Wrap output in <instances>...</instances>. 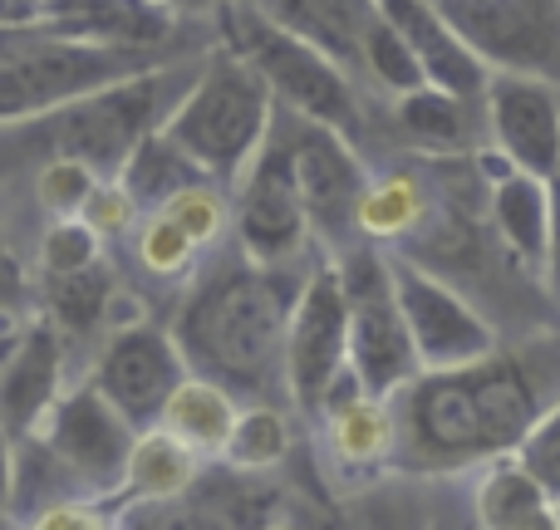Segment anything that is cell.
I'll return each instance as SVG.
<instances>
[{
    "mask_svg": "<svg viewBox=\"0 0 560 530\" xmlns=\"http://www.w3.org/2000/svg\"><path fill=\"white\" fill-rule=\"evenodd\" d=\"M256 5L290 35L325 49L335 64H345L364 84V35L369 20L378 15L374 0H256Z\"/></svg>",
    "mask_w": 560,
    "mask_h": 530,
    "instance_id": "25",
    "label": "cell"
},
{
    "mask_svg": "<svg viewBox=\"0 0 560 530\" xmlns=\"http://www.w3.org/2000/svg\"><path fill=\"white\" fill-rule=\"evenodd\" d=\"M25 319H30V309H25V315H0V368H5L10 349H15L20 329H25Z\"/></svg>",
    "mask_w": 560,
    "mask_h": 530,
    "instance_id": "42",
    "label": "cell"
},
{
    "mask_svg": "<svg viewBox=\"0 0 560 530\" xmlns=\"http://www.w3.org/2000/svg\"><path fill=\"white\" fill-rule=\"evenodd\" d=\"M541 285H546V295H551V305L560 309V173L551 177V242H546Z\"/></svg>",
    "mask_w": 560,
    "mask_h": 530,
    "instance_id": "39",
    "label": "cell"
},
{
    "mask_svg": "<svg viewBox=\"0 0 560 530\" xmlns=\"http://www.w3.org/2000/svg\"><path fill=\"white\" fill-rule=\"evenodd\" d=\"M25 309H35V280L0 232V315H25Z\"/></svg>",
    "mask_w": 560,
    "mask_h": 530,
    "instance_id": "38",
    "label": "cell"
},
{
    "mask_svg": "<svg viewBox=\"0 0 560 530\" xmlns=\"http://www.w3.org/2000/svg\"><path fill=\"white\" fill-rule=\"evenodd\" d=\"M232 242L252 261L276 266V270H305L315 256H325L315 242L305 202H300L295 182L285 173V153H280L276 133L266 138L256 163L232 187Z\"/></svg>",
    "mask_w": 560,
    "mask_h": 530,
    "instance_id": "12",
    "label": "cell"
},
{
    "mask_svg": "<svg viewBox=\"0 0 560 530\" xmlns=\"http://www.w3.org/2000/svg\"><path fill=\"white\" fill-rule=\"evenodd\" d=\"M325 462L345 482H369V476L398 472V413L394 398L369 393L354 374H339L335 388L325 393L319 413L310 417Z\"/></svg>",
    "mask_w": 560,
    "mask_h": 530,
    "instance_id": "15",
    "label": "cell"
},
{
    "mask_svg": "<svg viewBox=\"0 0 560 530\" xmlns=\"http://www.w3.org/2000/svg\"><path fill=\"white\" fill-rule=\"evenodd\" d=\"M290 447H295V408L290 403H242L236 427L217 462L236 476H266V472H276V467H285Z\"/></svg>",
    "mask_w": 560,
    "mask_h": 530,
    "instance_id": "28",
    "label": "cell"
},
{
    "mask_svg": "<svg viewBox=\"0 0 560 530\" xmlns=\"http://www.w3.org/2000/svg\"><path fill=\"white\" fill-rule=\"evenodd\" d=\"M388 270H394L398 305L408 319V339H413L418 368H463L477 358L497 354V329L443 270L423 266L408 251H388Z\"/></svg>",
    "mask_w": 560,
    "mask_h": 530,
    "instance_id": "11",
    "label": "cell"
},
{
    "mask_svg": "<svg viewBox=\"0 0 560 530\" xmlns=\"http://www.w3.org/2000/svg\"><path fill=\"white\" fill-rule=\"evenodd\" d=\"M128 251H133V266L143 275H153L158 285H177V290L197 275V266L207 256L167 212H143V222L128 236Z\"/></svg>",
    "mask_w": 560,
    "mask_h": 530,
    "instance_id": "30",
    "label": "cell"
},
{
    "mask_svg": "<svg viewBox=\"0 0 560 530\" xmlns=\"http://www.w3.org/2000/svg\"><path fill=\"white\" fill-rule=\"evenodd\" d=\"M15 452L20 437L0 423V521H15Z\"/></svg>",
    "mask_w": 560,
    "mask_h": 530,
    "instance_id": "40",
    "label": "cell"
},
{
    "mask_svg": "<svg viewBox=\"0 0 560 530\" xmlns=\"http://www.w3.org/2000/svg\"><path fill=\"white\" fill-rule=\"evenodd\" d=\"M349 368V305L335 256H315L300 275L285 325V403L295 417H315L335 378Z\"/></svg>",
    "mask_w": 560,
    "mask_h": 530,
    "instance_id": "9",
    "label": "cell"
},
{
    "mask_svg": "<svg viewBox=\"0 0 560 530\" xmlns=\"http://www.w3.org/2000/svg\"><path fill=\"white\" fill-rule=\"evenodd\" d=\"M30 437L45 443V452L65 467V476L79 492L104 496L114 506L138 423L118 403H108L89 378H79V384H65V393L49 403V413L39 417V427Z\"/></svg>",
    "mask_w": 560,
    "mask_h": 530,
    "instance_id": "10",
    "label": "cell"
},
{
    "mask_svg": "<svg viewBox=\"0 0 560 530\" xmlns=\"http://www.w3.org/2000/svg\"><path fill=\"white\" fill-rule=\"evenodd\" d=\"M443 207L428 167H388V173H369V187L359 197V242L398 251L408 236L428 232Z\"/></svg>",
    "mask_w": 560,
    "mask_h": 530,
    "instance_id": "22",
    "label": "cell"
},
{
    "mask_svg": "<svg viewBox=\"0 0 560 530\" xmlns=\"http://www.w3.org/2000/svg\"><path fill=\"white\" fill-rule=\"evenodd\" d=\"M276 143L285 153V173L295 182L300 202L310 212L315 242L325 256L359 246V197L369 187V167L354 138L335 133L325 123H310L300 114L276 108Z\"/></svg>",
    "mask_w": 560,
    "mask_h": 530,
    "instance_id": "7",
    "label": "cell"
},
{
    "mask_svg": "<svg viewBox=\"0 0 560 530\" xmlns=\"http://www.w3.org/2000/svg\"><path fill=\"white\" fill-rule=\"evenodd\" d=\"M207 462L183 443L173 437L167 427H138L133 437V452H128V467H124V482L114 492V521L124 511H143V506H173L202 482Z\"/></svg>",
    "mask_w": 560,
    "mask_h": 530,
    "instance_id": "21",
    "label": "cell"
},
{
    "mask_svg": "<svg viewBox=\"0 0 560 530\" xmlns=\"http://www.w3.org/2000/svg\"><path fill=\"white\" fill-rule=\"evenodd\" d=\"M25 526H35V530H98V526H114V506H108L104 496L74 492V496H59V502L39 506Z\"/></svg>",
    "mask_w": 560,
    "mask_h": 530,
    "instance_id": "36",
    "label": "cell"
},
{
    "mask_svg": "<svg viewBox=\"0 0 560 530\" xmlns=\"http://www.w3.org/2000/svg\"><path fill=\"white\" fill-rule=\"evenodd\" d=\"M388 114H394V128L404 133V143L423 157H463L487 143L482 98H463L453 89L418 84L408 94L388 98Z\"/></svg>",
    "mask_w": 560,
    "mask_h": 530,
    "instance_id": "20",
    "label": "cell"
},
{
    "mask_svg": "<svg viewBox=\"0 0 560 530\" xmlns=\"http://www.w3.org/2000/svg\"><path fill=\"white\" fill-rule=\"evenodd\" d=\"M69 384V344L39 309H30L5 368H0V423L15 437H30Z\"/></svg>",
    "mask_w": 560,
    "mask_h": 530,
    "instance_id": "17",
    "label": "cell"
},
{
    "mask_svg": "<svg viewBox=\"0 0 560 530\" xmlns=\"http://www.w3.org/2000/svg\"><path fill=\"white\" fill-rule=\"evenodd\" d=\"M305 270H276L222 242L183 285L173 334L192 374L246 403H285V325Z\"/></svg>",
    "mask_w": 560,
    "mask_h": 530,
    "instance_id": "2",
    "label": "cell"
},
{
    "mask_svg": "<svg viewBox=\"0 0 560 530\" xmlns=\"http://www.w3.org/2000/svg\"><path fill=\"white\" fill-rule=\"evenodd\" d=\"M108 256V242L84 222V216H49L39 232V275H69Z\"/></svg>",
    "mask_w": 560,
    "mask_h": 530,
    "instance_id": "33",
    "label": "cell"
},
{
    "mask_svg": "<svg viewBox=\"0 0 560 530\" xmlns=\"http://www.w3.org/2000/svg\"><path fill=\"white\" fill-rule=\"evenodd\" d=\"M482 123L487 143L512 167L546 177V182L560 173V84L492 69L482 89Z\"/></svg>",
    "mask_w": 560,
    "mask_h": 530,
    "instance_id": "16",
    "label": "cell"
},
{
    "mask_svg": "<svg viewBox=\"0 0 560 530\" xmlns=\"http://www.w3.org/2000/svg\"><path fill=\"white\" fill-rule=\"evenodd\" d=\"M163 5H173L177 15H217L222 0H163Z\"/></svg>",
    "mask_w": 560,
    "mask_h": 530,
    "instance_id": "43",
    "label": "cell"
},
{
    "mask_svg": "<svg viewBox=\"0 0 560 530\" xmlns=\"http://www.w3.org/2000/svg\"><path fill=\"white\" fill-rule=\"evenodd\" d=\"M212 20H217V39L232 45L246 64H256V74L271 84L276 108L310 118V123H325L335 133L354 138V143L364 138L369 128L364 84L345 64H335L325 49L290 35L285 25H276L256 0H222Z\"/></svg>",
    "mask_w": 560,
    "mask_h": 530,
    "instance_id": "4",
    "label": "cell"
},
{
    "mask_svg": "<svg viewBox=\"0 0 560 530\" xmlns=\"http://www.w3.org/2000/svg\"><path fill=\"white\" fill-rule=\"evenodd\" d=\"M163 59H173V49L89 45V39L55 35L45 25H25L0 55V123H35V118L148 64H163Z\"/></svg>",
    "mask_w": 560,
    "mask_h": 530,
    "instance_id": "6",
    "label": "cell"
},
{
    "mask_svg": "<svg viewBox=\"0 0 560 530\" xmlns=\"http://www.w3.org/2000/svg\"><path fill=\"white\" fill-rule=\"evenodd\" d=\"M15 39V30H0V55H5V45Z\"/></svg>",
    "mask_w": 560,
    "mask_h": 530,
    "instance_id": "44",
    "label": "cell"
},
{
    "mask_svg": "<svg viewBox=\"0 0 560 530\" xmlns=\"http://www.w3.org/2000/svg\"><path fill=\"white\" fill-rule=\"evenodd\" d=\"M384 10V20L398 30V35L413 45L418 64H423L428 84L453 89L463 98H482L492 69L467 49V39L453 30V20L433 5V0H374Z\"/></svg>",
    "mask_w": 560,
    "mask_h": 530,
    "instance_id": "19",
    "label": "cell"
},
{
    "mask_svg": "<svg viewBox=\"0 0 560 530\" xmlns=\"http://www.w3.org/2000/svg\"><path fill=\"white\" fill-rule=\"evenodd\" d=\"M197 59L202 55H173L163 64H148L128 79H114V84L35 118L30 138L39 143L45 157H74V163L94 167L98 177H118L128 153L153 128L167 123V114H173L177 98L192 84Z\"/></svg>",
    "mask_w": 560,
    "mask_h": 530,
    "instance_id": "3",
    "label": "cell"
},
{
    "mask_svg": "<svg viewBox=\"0 0 560 530\" xmlns=\"http://www.w3.org/2000/svg\"><path fill=\"white\" fill-rule=\"evenodd\" d=\"M516 452H522V462L532 467L536 476H541L546 492H551L556 502H560V398H556L551 408H546L541 423L526 433V443L516 447Z\"/></svg>",
    "mask_w": 560,
    "mask_h": 530,
    "instance_id": "37",
    "label": "cell"
},
{
    "mask_svg": "<svg viewBox=\"0 0 560 530\" xmlns=\"http://www.w3.org/2000/svg\"><path fill=\"white\" fill-rule=\"evenodd\" d=\"M84 216L89 226H94L104 242H128L133 236V226L143 222V207L133 202V192H128L118 177H98L94 182V192L84 197Z\"/></svg>",
    "mask_w": 560,
    "mask_h": 530,
    "instance_id": "35",
    "label": "cell"
},
{
    "mask_svg": "<svg viewBox=\"0 0 560 530\" xmlns=\"http://www.w3.org/2000/svg\"><path fill=\"white\" fill-rule=\"evenodd\" d=\"M39 25V0H0V30Z\"/></svg>",
    "mask_w": 560,
    "mask_h": 530,
    "instance_id": "41",
    "label": "cell"
},
{
    "mask_svg": "<svg viewBox=\"0 0 560 530\" xmlns=\"http://www.w3.org/2000/svg\"><path fill=\"white\" fill-rule=\"evenodd\" d=\"M276 123V94L256 64H246L232 45L217 39L202 59L197 74L187 84V94L177 98V108L167 114V133L197 157L207 177L236 187L242 173L256 163V153L266 148Z\"/></svg>",
    "mask_w": 560,
    "mask_h": 530,
    "instance_id": "5",
    "label": "cell"
},
{
    "mask_svg": "<svg viewBox=\"0 0 560 530\" xmlns=\"http://www.w3.org/2000/svg\"><path fill=\"white\" fill-rule=\"evenodd\" d=\"M472 521L482 530H560L556 496L522 462V452L487 457L472 467Z\"/></svg>",
    "mask_w": 560,
    "mask_h": 530,
    "instance_id": "23",
    "label": "cell"
},
{
    "mask_svg": "<svg viewBox=\"0 0 560 530\" xmlns=\"http://www.w3.org/2000/svg\"><path fill=\"white\" fill-rule=\"evenodd\" d=\"M98 173L74 157H45V167L35 173V202L49 216H79L84 212V197L94 192Z\"/></svg>",
    "mask_w": 560,
    "mask_h": 530,
    "instance_id": "34",
    "label": "cell"
},
{
    "mask_svg": "<svg viewBox=\"0 0 560 530\" xmlns=\"http://www.w3.org/2000/svg\"><path fill=\"white\" fill-rule=\"evenodd\" d=\"M197 177H207L202 167H197V157L187 153V148L177 143L167 128H153V133H148L143 143L128 153V163H124V173H118V182L133 192V202L143 207V212H158L167 197L183 192V187L197 182Z\"/></svg>",
    "mask_w": 560,
    "mask_h": 530,
    "instance_id": "29",
    "label": "cell"
},
{
    "mask_svg": "<svg viewBox=\"0 0 560 530\" xmlns=\"http://www.w3.org/2000/svg\"><path fill=\"white\" fill-rule=\"evenodd\" d=\"M487 222H492L497 242L506 246L516 266L526 275L541 280V266H546V242H551V182L536 173H502L487 192Z\"/></svg>",
    "mask_w": 560,
    "mask_h": 530,
    "instance_id": "24",
    "label": "cell"
},
{
    "mask_svg": "<svg viewBox=\"0 0 560 530\" xmlns=\"http://www.w3.org/2000/svg\"><path fill=\"white\" fill-rule=\"evenodd\" d=\"M487 69L560 84V0H433Z\"/></svg>",
    "mask_w": 560,
    "mask_h": 530,
    "instance_id": "13",
    "label": "cell"
},
{
    "mask_svg": "<svg viewBox=\"0 0 560 530\" xmlns=\"http://www.w3.org/2000/svg\"><path fill=\"white\" fill-rule=\"evenodd\" d=\"M236 413H242V398H236L232 388L207 374H187L183 384L173 388V398L163 403V413H158V427L183 437L202 462H217L236 427Z\"/></svg>",
    "mask_w": 560,
    "mask_h": 530,
    "instance_id": "26",
    "label": "cell"
},
{
    "mask_svg": "<svg viewBox=\"0 0 560 530\" xmlns=\"http://www.w3.org/2000/svg\"><path fill=\"white\" fill-rule=\"evenodd\" d=\"M39 25L89 45L167 49L183 15L163 0H39Z\"/></svg>",
    "mask_w": 560,
    "mask_h": 530,
    "instance_id": "18",
    "label": "cell"
},
{
    "mask_svg": "<svg viewBox=\"0 0 560 530\" xmlns=\"http://www.w3.org/2000/svg\"><path fill=\"white\" fill-rule=\"evenodd\" d=\"M158 212H167L202 251H217L222 242H232V187L217 177H197L183 192H173Z\"/></svg>",
    "mask_w": 560,
    "mask_h": 530,
    "instance_id": "31",
    "label": "cell"
},
{
    "mask_svg": "<svg viewBox=\"0 0 560 530\" xmlns=\"http://www.w3.org/2000/svg\"><path fill=\"white\" fill-rule=\"evenodd\" d=\"M335 266H339V285H345V305H349V374L369 393L394 398L423 368H418L413 339H408V319H404V305H398L388 251L359 242L349 251H339Z\"/></svg>",
    "mask_w": 560,
    "mask_h": 530,
    "instance_id": "8",
    "label": "cell"
},
{
    "mask_svg": "<svg viewBox=\"0 0 560 530\" xmlns=\"http://www.w3.org/2000/svg\"><path fill=\"white\" fill-rule=\"evenodd\" d=\"M364 84L378 89L384 98H398V94H408V89L428 84L423 64H418V55H413V45H408V39L388 25L384 10L369 20V35H364Z\"/></svg>",
    "mask_w": 560,
    "mask_h": 530,
    "instance_id": "32",
    "label": "cell"
},
{
    "mask_svg": "<svg viewBox=\"0 0 560 530\" xmlns=\"http://www.w3.org/2000/svg\"><path fill=\"white\" fill-rule=\"evenodd\" d=\"M556 398L532 354L497 349L463 368H423L394 393L398 472L457 476L516 452Z\"/></svg>",
    "mask_w": 560,
    "mask_h": 530,
    "instance_id": "1",
    "label": "cell"
},
{
    "mask_svg": "<svg viewBox=\"0 0 560 530\" xmlns=\"http://www.w3.org/2000/svg\"><path fill=\"white\" fill-rule=\"evenodd\" d=\"M114 285H118V275H114V266H108V256L84 270H69V275H39L35 309L65 334V344L98 339L104 334V309H108Z\"/></svg>",
    "mask_w": 560,
    "mask_h": 530,
    "instance_id": "27",
    "label": "cell"
},
{
    "mask_svg": "<svg viewBox=\"0 0 560 530\" xmlns=\"http://www.w3.org/2000/svg\"><path fill=\"white\" fill-rule=\"evenodd\" d=\"M192 374L187 354L177 344L173 325H158L153 315L138 319V325L108 329L94 344V364H89V384L118 403L138 427H153L163 403L173 398V388Z\"/></svg>",
    "mask_w": 560,
    "mask_h": 530,
    "instance_id": "14",
    "label": "cell"
},
{
    "mask_svg": "<svg viewBox=\"0 0 560 530\" xmlns=\"http://www.w3.org/2000/svg\"><path fill=\"white\" fill-rule=\"evenodd\" d=\"M556 526H560V502H556Z\"/></svg>",
    "mask_w": 560,
    "mask_h": 530,
    "instance_id": "45",
    "label": "cell"
}]
</instances>
